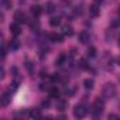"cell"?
<instances>
[{
  "instance_id": "2",
  "label": "cell",
  "mask_w": 120,
  "mask_h": 120,
  "mask_svg": "<svg viewBox=\"0 0 120 120\" xmlns=\"http://www.w3.org/2000/svg\"><path fill=\"white\" fill-rule=\"evenodd\" d=\"M103 107H105V103H103L102 98H98L93 102V105H92V113H93V116L98 117L99 114H102L103 113Z\"/></svg>"
},
{
  "instance_id": "16",
  "label": "cell",
  "mask_w": 120,
  "mask_h": 120,
  "mask_svg": "<svg viewBox=\"0 0 120 120\" xmlns=\"http://www.w3.org/2000/svg\"><path fill=\"white\" fill-rule=\"evenodd\" d=\"M28 116H30V117H40L41 113H40L38 109H31V110L28 112Z\"/></svg>"
},
{
  "instance_id": "12",
  "label": "cell",
  "mask_w": 120,
  "mask_h": 120,
  "mask_svg": "<svg viewBox=\"0 0 120 120\" xmlns=\"http://www.w3.org/2000/svg\"><path fill=\"white\" fill-rule=\"evenodd\" d=\"M67 61H68V55H67V54H62V55H59V56H58V59L55 61V64H56L58 67H62Z\"/></svg>"
},
{
  "instance_id": "8",
  "label": "cell",
  "mask_w": 120,
  "mask_h": 120,
  "mask_svg": "<svg viewBox=\"0 0 120 120\" xmlns=\"http://www.w3.org/2000/svg\"><path fill=\"white\" fill-rule=\"evenodd\" d=\"M30 11H31V14L37 19V17H40V16L42 14V7L38 6V4H35V6H33V7L30 9Z\"/></svg>"
},
{
  "instance_id": "4",
  "label": "cell",
  "mask_w": 120,
  "mask_h": 120,
  "mask_svg": "<svg viewBox=\"0 0 120 120\" xmlns=\"http://www.w3.org/2000/svg\"><path fill=\"white\" fill-rule=\"evenodd\" d=\"M10 100H11L10 92H4V93L2 95V98H0V106H2V107H6V106L10 103Z\"/></svg>"
},
{
  "instance_id": "24",
  "label": "cell",
  "mask_w": 120,
  "mask_h": 120,
  "mask_svg": "<svg viewBox=\"0 0 120 120\" xmlns=\"http://www.w3.org/2000/svg\"><path fill=\"white\" fill-rule=\"evenodd\" d=\"M112 26H113V27H117V26H120V20H114V21L112 20Z\"/></svg>"
},
{
  "instance_id": "26",
  "label": "cell",
  "mask_w": 120,
  "mask_h": 120,
  "mask_svg": "<svg viewBox=\"0 0 120 120\" xmlns=\"http://www.w3.org/2000/svg\"><path fill=\"white\" fill-rule=\"evenodd\" d=\"M109 119H110V120H112V119H117V114H113V113H112V114H109Z\"/></svg>"
},
{
  "instance_id": "19",
  "label": "cell",
  "mask_w": 120,
  "mask_h": 120,
  "mask_svg": "<svg viewBox=\"0 0 120 120\" xmlns=\"http://www.w3.org/2000/svg\"><path fill=\"white\" fill-rule=\"evenodd\" d=\"M54 10H55L54 3H52V2H48V3H47V10H45V11H47V13H52Z\"/></svg>"
},
{
  "instance_id": "5",
  "label": "cell",
  "mask_w": 120,
  "mask_h": 120,
  "mask_svg": "<svg viewBox=\"0 0 120 120\" xmlns=\"http://www.w3.org/2000/svg\"><path fill=\"white\" fill-rule=\"evenodd\" d=\"M14 20H16V23H19V24L26 23V21H27L26 13H23V11H16V13H14Z\"/></svg>"
},
{
  "instance_id": "10",
  "label": "cell",
  "mask_w": 120,
  "mask_h": 120,
  "mask_svg": "<svg viewBox=\"0 0 120 120\" xmlns=\"http://www.w3.org/2000/svg\"><path fill=\"white\" fill-rule=\"evenodd\" d=\"M62 35L61 34H58V33H51L49 34V40L52 41V42H62Z\"/></svg>"
},
{
  "instance_id": "22",
  "label": "cell",
  "mask_w": 120,
  "mask_h": 120,
  "mask_svg": "<svg viewBox=\"0 0 120 120\" xmlns=\"http://www.w3.org/2000/svg\"><path fill=\"white\" fill-rule=\"evenodd\" d=\"M65 106H67V103H65L64 100H59V102H58V105H56L58 110H65Z\"/></svg>"
},
{
  "instance_id": "3",
  "label": "cell",
  "mask_w": 120,
  "mask_h": 120,
  "mask_svg": "<svg viewBox=\"0 0 120 120\" xmlns=\"http://www.w3.org/2000/svg\"><path fill=\"white\" fill-rule=\"evenodd\" d=\"M86 113H88V109H86L85 105H76V106L74 107V116H75L76 119H82V117H85Z\"/></svg>"
},
{
  "instance_id": "17",
  "label": "cell",
  "mask_w": 120,
  "mask_h": 120,
  "mask_svg": "<svg viewBox=\"0 0 120 120\" xmlns=\"http://www.w3.org/2000/svg\"><path fill=\"white\" fill-rule=\"evenodd\" d=\"M19 47H20V41H19V40L14 38V40L10 41V48H11V49H17Z\"/></svg>"
},
{
  "instance_id": "25",
  "label": "cell",
  "mask_w": 120,
  "mask_h": 120,
  "mask_svg": "<svg viewBox=\"0 0 120 120\" xmlns=\"http://www.w3.org/2000/svg\"><path fill=\"white\" fill-rule=\"evenodd\" d=\"M58 79H59V76H58V75H56V74H55V75H52V76H51V81H52V82H56V81H58Z\"/></svg>"
},
{
  "instance_id": "6",
  "label": "cell",
  "mask_w": 120,
  "mask_h": 120,
  "mask_svg": "<svg viewBox=\"0 0 120 120\" xmlns=\"http://www.w3.org/2000/svg\"><path fill=\"white\" fill-rule=\"evenodd\" d=\"M10 33H11V35H14V37H19V35L21 34V28H20V24H19V23L10 24Z\"/></svg>"
},
{
  "instance_id": "21",
  "label": "cell",
  "mask_w": 120,
  "mask_h": 120,
  "mask_svg": "<svg viewBox=\"0 0 120 120\" xmlns=\"http://www.w3.org/2000/svg\"><path fill=\"white\" fill-rule=\"evenodd\" d=\"M79 68H81V69H88V62H86V59H81V61H79Z\"/></svg>"
},
{
  "instance_id": "15",
  "label": "cell",
  "mask_w": 120,
  "mask_h": 120,
  "mask_svg": "<svg viewBox=\"0 0 120 120\" xmlns=\"http://www.w3.org/2000/svg\"><path fill=\"white\" fill-rule=\"evenodd\" d=\"M62 34H64V35H67V37H72V35H74V28H72L71 26H65V27H64Z\"/></svg>"
},
{
  "instance_id": "23",
  "label": "cell",
  "mask_w": 120,
  "mask_h": 120,
  "mask_svg": "<svg viewBox=\"0 0 120 120\" xmlns=\"http://www.w3.org/2000/svg\"><path fill=\"white\" fill-rule=\"evenodd\" d=\"M6 54H7V52H6V45H4V42H3V44H2V58H3V59L6 58Z\"/></svg>"
},
{
  "instance_id": "1",
  "label": "cell",
  "mask_w": 120,
  "mask_h": 120,
  "mask_svg": "<svg viewBox=\"0 0 120 120\" xmlns=\"http://www.w3.org/2000/svg\"><path fill=\"white\" fill-rule=\"evenodd\" d=\"M117 95V90H116V86L113 83H106L102 89V96L105 99H113L114 96Z\"/></svg>"
},
{
  "instance_id": "18",
  "label": "cell",
  "mask_w": 120,
  "mask_h": 120,
  "mask_svg": "<svg viewBox=\"0 0 120 120\" xmlns=\"http://www.w3.org/2000/svg\"><path fill=\"white\" fill-rule=\"evenodd\" d=\"M88 56H90V58L96 56V48L95 47H89L88 48Z\"/></svg>"
},
{
  "instance_id": "27",
  "label": "cell",
  "mask_w": 120,
  "mask_h": 120,
  "mask_svg": "<svg viewBox=\"0 0 120 120\" xmlns=\"http://www.w3.org/2000/svg\"><path fill=\"white\" fill-rule=\"evenodd\" d=\"M102 2H103V0H95V3H98V4H99V3H102Z\"/></svg>"
},
{
  "instance_id": "14",
  "label": "cell",
  "mask_w": 120,
  "mask_h": 120,
  "mask_svg": "<svg viewBox=\"0 0 120 120\" xmlns=\"http://www.w3.org/2000/svg\"><path fill=\"white\" fill-rule=\"evenodd\" d=\"M83 86H85V89H93V86H95V81L90 79V78H88V79L83 81Z\"/></svg>"
},
{
  "instance_id": "29",
  "label": "cell",
  "mask_w": 120,
  "mask_h": 120,
  "mask_svg": "<svg viewBox=\"0 0 120 120\" xmlns=\"http://www.w3.org/2000/svg\"><path fill=\"white\" fill-rule=\"evenodd\" d=\"M119 81H120V79H119Z\"/></svg>"
},
{
  "instance_id": "11",
  "label": "cell",
  "mask_w": 120,
  "mask_h": 120,
  "mask_svg": "<svg viewBox=\"0 0 120 120\" xmlns=\"http://www.w3.org/2000/svg\"><path fill=\"white\" fill-rule=\"evenodd\" d=\"M48 93H49V98H52V99H58V98H59V89H58L56 86L49 88Z\"/></svg>"
},
{
  "instance_id": "20",
  "label": "cell",
  "mask_w": 120,
  "mask_h": 120,
  "mask_svg": "<svg viewBox=\"0 0 120 120\" xmlns=\"http://www.w3.org/2000/svg\"><path fill=\"white\" fill-rule=\"evenodd\" d=\"M2 6H3V9H11V2L10 0H2Z\"/></svg>"
},
{
  "instance_id": "7",
  "label": "cell",
  "mask_w": 120,
  "mask_h": 120,
  "mask_svg": "<svg viewBox=\"0 0 120 120\" xmlns=\"http://www.w3.org/2000/svg\"><path fill=\"white\" fill-rule=\"evenodd\" d=\"M78 41H79L81 44H86V42L89 41V33H88V31H81V33L78 34Z\"/></svg>"
},
{
  "instance_id": "13",
  "label": "cell",
  "mask_w": 120,
  "mask_h": 120,
  "mask_svg": "<svg viewBox=\"0 0 120 120\" xmlns=\"http://www.w3.org/2000/svg\"><path fill=\"white\" fill-rule=\"evenodd\" d=\"M59 24H61V17H58V16L55 17V16H54V17L49 19V26H51V27H58Z\"/></svg>"
},
{
  "instance_id": "9",
  "label": "cell",
  "mask_w": 120,
  "mask_h": 120,
  "mask_svg": "<svg viewBox=\"0 0 120 120\" xmlns=\"http://www.w3.org/2000/svg\"><path fill=\"white\" fill-rule=\"evenodd\" d=\"M99 13H100V9H99L98 3H96V4H92V6L89 7V14H90V17H98Z\"/></svg>"
},
{
  "instance_id": "28",
  "label": "cell",
  "mask_w": 120,
  "mask_h": 120,
  "mask_svg": "<svg viewBox=\"0 0 120 120\" xmlns=\"http://www.w3.org/2000/svg\"><path fill=\"white\" fill-rule=\"evenodd\" d=\"M119 16H120V7H119Z\"/></svg>"
}]
</instances>
